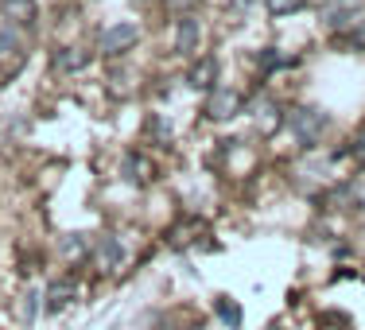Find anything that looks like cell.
Wrapping results in <instances>:
<instances>
[{
  "label": "cell",
  "mask_w": 365,
  "mask_h": 330,
  "mask_svg": "<svg viewBox=\"0 0 365 330\" xmlns=\"http://www.w3.org/2000/svg\"><path fill=\"white\" fill-rule=\"evenodd\" d=\"M288 125H292V133L299 136L303 144H315L319 136L327 133V113H319V109H292L288 113Z\"/></svg>",
  "instance_id": "cell-1"
},
{
  "label": "cell",
  "mask_w": 365,
  "mask_h": 330,
  "mask_svg": "<svg viewBox=\"0 0 365 330\" xmlns=\"http://www.w3.org/2000/svg\"><path fill=\"white\" fill-rule=\"evenodd\" d=\"M136 43H140V28L136 24H113V28L101 31V51L106 55H120V51H133Z\"/></svg>",
  "instance_id": "cell-2"
},
{
  "label": "cell",
  "mask_w": 365,
  "mask_h": 330,
  "mask_svg": "<svg viewBox=\"0 0 365 330\" xmlns=\"http://www.w3.org/2000/svg\"><path fill=\"white\" fill-rule=\"evenodd\" d=\"M0 16H4L12 28H31L39 8H36V0H0Z\"/></svg>",
  "instance_id": "cell-3"
},
{
  "label": "cell",
  "mask_w": 365,
  "mask_h": 330,
  "mask_svg": "<svg viewBox=\"0 0 365 330\" xmlns=\"http://www.w3.org/2000/svg\"><path fill=\"white\" fill-rule=\"evenodd\" d=\"M233 113H241V93L214 90V98L206 101V117H210V120H230Z\"/></svg>",
  "instance_id": "cell-4"
},
{
  "label": "cell",
  "mask_w": 365,
  "mask_h": 330,
  "mask_svg": "<svg viewBox=\"0 0 365 330\" xmlns=\"http://www.w3.org/2000/svg\"><path fill=\"white\" fill-rule=\"evenodd\" d=\"M74 295H78V280H74V276H63V280H55V284L47 288V311H51V315H58L63 307H71Z\"/></svg>",
  "instance_id": "cell-5"
},
{
  "label": "cell",
  "mask_w": 365,
  "mask_h": 330,
  "mask_svg": "<svg viewBox=\"0 0 365 330\" xmlns=\"http://www.w3.org/2000/svg\"><path fill=\"white\" fill-rule=\"evenodd\" d=\"M187 82L195 86V90H210V86L218 82V58H214V55H202V58H198V63L187 71Z\"/></svg>",
  "instance_id": "cell-6"
},
{
  "label": "cell",
  "mask_w": 365,
  "mask_h": 330,
  "mask_svg": "<svg viewBox=\"0 0 365 330\" xmlns=\"http://www.w3.org/2000/svg\"><path fill=\"white\" fill-rule=\"evenodd\" d=\"M120 260H125V249H120L113 237H101L98 241V268L101 272H117Z\"/></svg>",
  "instance_id": "cell-7"
},
{
  "label": "cell",
  "mask_w": 365,
  "mask_h": 330,
  "mask_svg": "<svg viewBox=\"0 0 365 330\" xmlns=\"http://www.w3.org/2000/svg\"><path fill=\"white\" fill-rule=\"evenodd\" d=\"M175 51H179V55L198 51V24L190 20V16H182V20L175 24Z\"/></svg>",
  "instance_id": "cell-8"
},
{
  "label": "cell",
  "mask_w": 365,
  "mask_h": 330,
  "mask_svg": "<svg viewBox=\"0 0 365 330\" xmlns=\"http://www.w3.org/2000/svg\"><path fill=\"white\" fill-rule=\"evenodd\" d=\"M8 58V66H16L24 58V43H20V31L16 28H0V63Z\"/></svg>",
  "instance_id": "cell-9"
},
{
  "label": "cell",
  "mask_w": 365,
  "mask_h": 330,
  "mask_svg": "<svg viewBox=\"0 0 365 330\" xmlns=\"http://www.w3.org/2000/svg\"><path fill=\"white\" fill-rule=\"evenodd\" d=\"M86 63H90V51H82V47H66V51H58V55H55L58 71H82Z\"/></svg>",
  "instance_id": "cell-10"
},
{
  "label": "cell",
  "mask_w": 365,
  "mask_h": 330,
  "mask_svg": "<svg viewBox=\"0 0 365 330\" xmlns=\"http://www.w3.org/2000/svg\"><path fill=\"white\" fill-rule=\"evenodd\" d=\"M63 257L71 260V264H78V260H90V245H86L82 237H74V233H71V237L63 241Z\"/></svg>",
  "instance_id": "cell-11"
},
{
  "label": "cell",
  "mask_w": 365,
  "mask_h": 330,
  "mask_svg": "<svg viewBox=\"0 0 365 330\" xmlns=\"http://www.w3.org/2000/svg\"><path fill=\"white\" fill-rule=\"evenodd\" d=\"M311 0H264V8L272 16H292V12H299V8H307Z\"/></svg>",
  "instance_id": "cell-12"
},
{
  "label": "cell",
  "mask_w": 365,
  "mask_h": 330,
  "mask_svg": "<svg viewBox=\"0 0 365 330\" xmlns=\"http://www.w3.org/2000/svg\"><path fill=\"white\" fill-rule=\"evenodd\" d=\"M218 311H222V319H225L230 326H237V323H241V311H237V303L222 299V303H218Z\"/></svg>",
  "instance_id": "cell-13"
},
{
  "label": "cell",
  "mask_w": 365,
  "mask_h": 330,
  "mask_svg": "<svg viewBox=\"0 0 365 330\" xmlns=\"http://www.w3.org/2000/svg\"><path fill=\"white\" fill-rule=\"evenodd\" d=\"M350 198H354V206H361V210H365V175L350 187Z\"/></svg>",
  "instance_id": "cell-14"
},
{
  "label": "cell",
  "mask_w": 365,
  "mask_h": 330,
  "mask_svg": "<svg viewBox=\"0 0 365 330\" xmlns=\"http://www.w3.org/2000/svg\"><path fill=\"white\" fill-rule=\"evenodd\" d=\"M350 155H358V160L365 163V125H361V133L354 136V144H350Z\"/></svg>",
  "instance_id": "cell-15"
},
{
  "label": "cell",
  "mask_w": 365,
  "mask_h": 330,
  "mask_svg": "<svg viewBox=\"0 0 365 330\" xmlns=\"http://www.w3.org/2000/svg\"><path fill=\"white\" fill-rule=\"evenodd\" d=\"M128 171H133V179H136V183H144V179H148V167H144L140 160H136V155L128 160Z\"/></svg>",
  "instance_id": "cell-16"
},
{
  "label": "cell",
  "mask_w": 365,
  "mask_h": 330,
  "mask_svg": "<svg viewBox=\"0 0 365 330\" xmlns=\"http://www.w3.org/2000/svg\"><path fill=\"white\" fill-rule=\"evenodd\" d=\"M260 66H264V71H272V66H284V58H280V55H272V51H268V55L260 58Z\"/></svg>",
  "instance_id": "cell-17"
}]
</instances>
